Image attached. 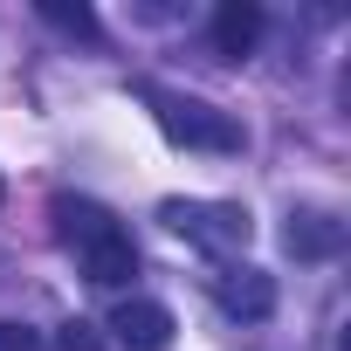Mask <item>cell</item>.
<instances>
[{"instance_id":"1","label":"cell","mask_w":351,"mask_h":351,"mask_svg":"<svg viewBox=\"0 0 351 351\" xmlns=\"http://www.w3.org/2000/svg\"><path fill=\"white\" fill-rule=\"evenodd\" d=\"M56 221H62L69 248L83 255V276H90V282L117 289V282L138 276V248H131V234H124L97 200H56Z\"/></svg>"},{"instance_id":"2","label":"cell","mask_w":351,"mask_h":351,"mask_svg":"<svg viewBox=\"0 0 351 351\" xmlns=\"http://www.w3.org/2000/svg\"><path fill=\"white\" fill-rule=\"evenodd\" d=\"M145 104H152V117H158V131L172 145H186V152H241V124L228 110L200 104V97H180V90L145 83Z\"/></svg>"},{"instance_id":"3","label":"cell","mask_w":351,"mask_h":351,"mask_svg":"<svg viewBox=\"0 0 351 351\" xmlns=\"http://www.w3.org/2000/svg\"><path fill=\"white\" fill-rule=\"evenodd\" d=\"M158 221L180 234V241L207 248V255H241V248H248V234H255L248 207H234V200H165V207H158Z\"/></svg>"},{"instance_id":"4","label":"cell","mask_w":351,"mask_h":351,"mask_svg":"<svg viewBox=\"0 0 351 351\" xmlns=\"http://www.w3.org/2000/svg\"><path fill=\"white\" fill-rule=\"evenodd\" d=\"M214 303H221L228 317H241V324H262V317L276 310V282H269L255 262H228V269L214 276Z\"/></svg>"},{"instance_id":"5","label":"cell","mask_w":351,"mask_h":351,"mask_svg":"<svg viewBox=\"0 0 351 351\" xmlns=\"http://www.w3.org/2000/svg\"><path fill=\"white\" fill-rule=\"evenodd\" d=\"M110 330H117L124 351H165V344H172V310L152 303V296H124V303L110 310Z\"/></svg>"},{"instance_id":"6","label":"cell","mask_w":351,"mask_h":351,"mask_svg":"<svg viewBox=\"0 0 351 351\" xmlns=\"http://www.w3.org/2000/svg\"><path fill=\"white\" fill-rule=\"evenodd\" d=\"M282 248H289L296 262H330V255L344 248V221H337V214H317V207H303V214H289V228H282Z\"/></svg>"},{"instance_id":"7","label":"cell","mask_w":351,"mask_h":351,"mask_svg":"<svg viewBox=\"0 0 351 351\" xmlns=\"http://www.w3.org/2000/svg\"><path fill=\"white\" fill-rule=\"evenodd\" d=\"M255 42H262V8H255V0H228V8L214 14V56L241 62Z\"/></svg>"},{"instance_id":"8","label":"cell","mask_w":351,"mask_h":351,"mask_svg":"<svg viewBox=\"0 0 351 351\" xmlns=\"http://www.w3.org/2000/svg\"><path fill=\"white\" fill-rule=\"evenodd\" d=\"M42 21L62 28V35H76V42H104V28H97V14L83 8V0H42Z\"/></svg>"},{"instance_id":"9","label":"cell","mask_w":351,"mask_h":351,"mask_svg":"<svg viewBox=\"0 0 351 351\" xmlns=\"http://www.w3.org/2000/svg\"><path fill=\"white\" fill-rule=\"evenodd\" d=\"M56 351H104V330L83 324V317H69V324L56 330Z\"/></svg>"},{"instance_id":"10","label":"cell","mask_w":351,"mask_h":351,"mask_svg":"<svg viewBox=\"0 0 351 351\" xmlns=\"http://www.w3.org/2000/svg\"><path fill=\"white\" fill-rule=\"evenodd\" d=\"M0 351H42L28 324H0Z\"/></svg>"}]
</instances>
